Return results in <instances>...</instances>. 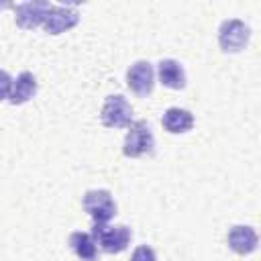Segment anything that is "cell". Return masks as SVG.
Masks as SVG:
<instances>
[{
  "instance_id": "obj_15",
  "label": "cell",
  "mask_w": 261,
  "mask_h": 261,
  "mask_svg": "<svg viewBox=\"0 0 261 261\" xmlns=\"http://www.w3.org/2000/svg\"><path fill=\"white\" fill-rule=\"evenodd\" d=\"M10 88H12V77L8 75V71L0 69V102L2 100H8Z\"/></svg>"
},
{
  "instance_id": "obj_12",
  "label": "cell",
  "mask_w": 261,
  "mask_h": 261,
  "mask_svg": "<svg viewBox=\"0 0 261 261\" xmlns=\"http://www.w3.org/2000/svg\"><path fill=\"white\" fill-rule=\"evenodd\" d=\"M35 94H37V77L31 71H22V73H18L16 80H12L8 102L10 104H24Z\"/></svg>"
},
{
  "instance_id": "obj_1",
  "label": "cell",
  "mask_w": 261,
  "mask_h": 261,
  "mask_svg": "<svg viewBox=\"0 0 261 261\" xmlns=\"http://www.w3.org/2000/svg\"><path fill=\"white\" fill-rule=\"evenodd\" d=\"M90 234L96 247L108 255L122 253L133 239V230L126 224H108V222H94Z\"/></svg>"
},
{
  "instance_id": "obj_4",
  "label": "cell",
  "mask_w": 261,
  "mask_h": 261,
  "mask_svg": "<svg viewBox=\"0 0 261 261\" xmlns=\"http://www.w3.org/2000/svg\"><path fill=\"white\" fill-rule=\"evenodd\" d=\"M100 120L108 128H124L133 122V106L122 94H112L104 100Z\"/></svg>"
},
{
  "instance_id": "obj_3",
  "label": "cell",
  "mask_w": 261,
  "mask_h": 261,
  "mask_svg": "<svg viewBox=\"0 0 261 261\" xmlns=\"http://www.w3.org/2000/svg\"><path fill=\"white\" fill-rule=\"evenodd\" d=\"M251 29L241 18H226L218 27V45L224 53H239L247 47Z\"/></svg>"
},
{
  "instance_id": "obj_8",
  "label": "cell",
  "mask_w": 261,
  "mask_h": 261,
  "mask_svg": "<svg viewBox=\"0 0 261 261\" xmlns=\"http://www.w3.org/2000/svg\"><path fill=\"white\" fill-rule=\"evenodd\" d=\"M77 22H80V12H77L75 4H67V6H55L53 4L45 22H43V29L49 35H59L63 31L73 29Z\"/></svg>"
},
{
  "instance_id": "obj_6",
  "label": "cell",
  "mask_w": 261,
  "mask_h": 261,
  "mask_svg": "<svg viewBox=\"0 0 261 261\" xmlns=\"http://www.w3.org/2000/svg\"><path fill=\"white\" fill-rule=\"evenodd\" d=\"M126 86L130 88V92H135L141 98H147L153 92L155 86V71L153 65L145 59L135 61L128 69H126Z\"/></svg>"
},
{
  "instance_id": "obj_9",
  "label": "cell",
  "mask_w": 261,
  "mask_h": 261,
  "mask_svg": "<svg viewBox=\"0 0 261 261\" xmlns=\"http://www.w3.org/2000/svg\"><path fill=\"white\" fill-rule=\"evenodd\" d=\"M226 241H228V247L237 255H249V253H253L257 249L259 237H257L253 226H249V224H234L228 230Z\"/></svg>"
},
{
  "instance_id": "obj_10",
  "label": "cell",
  "mask_w": 261,
  "mask_h": 261,
  "mask_svg": "<svg viewBox=\"0 0 261 261\" xmlns=\"http://www.w3.org/2000/svg\"><path fill=\"white\" fill-rule=\"evenodd\" d=\"M159 82L169 90H184L186 88V71L179 61L175 59H161L157 65Z\"/></svg>"
},
{
  "instance_id": "obj_14",
  "label": "cell",
  "mask_w": 261,
  "mask_h": 261,
  "mask_svg": "<svg viewBox=\"0 0 261 261\" xmlns=\"http://www.w3.org/2000/svg\"><path fill=\"white\" fill-rule=\"evenodd\" d=\"M130 261H157V255H155V251L149 245H139L133 251Z\"/></svg>"
},
{
  "instance_id": "obj_11",
  "label": "cell",
  "mask_w": 261,
  "mask_h": 261,
  "mask_svg": "<svg viewBox=\"0 0 261 261\" xmlns=\"http://www.w3.org/2000/svg\"><path fill=\"white\" fill-rule=\"evenodd\" d=\"M161 124L167 133L171 135H181V133H188L192 126H194V116L190 110L186 108H177V106H171L163 112V118H161Z\"/></svg>"
},
{
  "instance_id": "obj_13",
  "label": "cell",
  "mask_w": 261,
  "mask_h": 261,
  "mask_svg": "<svg viewBox=\"0 0 261 261\" xmlns=\"http://www.w3.org/2000/svg\"><path fill=\"white\" fill-rule=\"evenodd\" d=\"M69 247L77 255V259H82V261H96L98 259V247H96L90 232L73 230L69 234Z\"/></svg>"
},
{
  "instance_id": "obj_5",
  "label": "cell",
  "mask_w": 261,
  "mask_h": 261,
  "mask_svg": "<svg viewBox=\"0 0 261 261\" xmlns=\"http://www.w3.org/2000/svg\"><path fill=\"white\" fill-rule=\"evenodd\" d=\"M82 206L94 222H110L116 214V202L108 190H88L82 198Z\"/></svg>"
},
{
  "instance_id": "obj_2",
  "label": "cell",
  "mask_w": 261,
  "mask_h": 261,
  "mask_svg": "<svg viewBox=\"0 0 261 261\" xmlns=\"http://www.w3.org/2000/svg\"><path fill=\"white\" fill-rule=\"evenodd\" d=\"M153 151H155V139H153V133H151L147 120H133L128 124V133L122 143L124 157L137 159L143 155H151Z\"/></svg>"
},
{
  "instance_id": "obj_7",
  "label": "cell",
  "mask_w": 261,
  "mask_h": 261,
  "mask_svg": "<svg viewBox=\"0 0 261 261\" xmlns=\"http://www.w3.org/2000/svg\"><path fill=\"white\" fill-rule=\"evenodd\" d=\"M51 2L47 0H33V2H20L14 4V20L18 27L22 29H35V27H43L49 10H51Z\"/></svg>"
}]
</instances>
